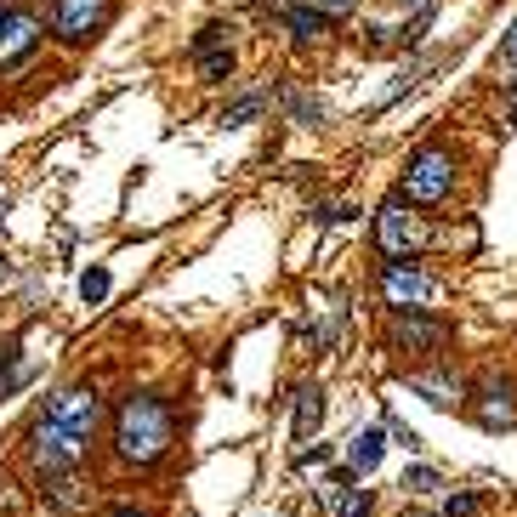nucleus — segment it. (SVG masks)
Segmentation results:
<instances>
[{
    "mask_svg": "<svg viewBox=\"0 0 517 517\" xmlns=\"http://www.w3.org/2000/svg\"><path fill=\"white\" fill-rule=\"evenodd\" d=\"M103 517H148V512H137V506H131V500H114V506H108Z\"/></svg>",
    "mask_w": 517,
    "mask_h": 517,
    "instance_id": "nucleus-27",
    "label": "nucleus"
},
{
    "mask_svg": "<svg viewBox=\"0 0 517 517\" xmlns=\"http://www.w3.org/2000/svg\"><path fill=\"white\" fill-rule=\"evenodd\" d=\"M199 69H205V80H228V74H233V52H205V57H199Z\"/></svg>",
    "mask_w": 517,
    "mask_h": 517,
    "instance_id": "nucleus-21",
    "label": "nucleus"
},
{
    "mask_svg": "<svg viewBox=\"0 0 517 517\" xmlns=\"http://www.w3.org/2000/svg\"><path fill=\"white\" fill-rule=\"evenodd\" d=\"M57 427H69L74 438H86V444H97V427H103V393L91 387V381H74V387H63V393L46 398V410Z\"/></svg>",
    "mask_w": 517,
    "mask_h": 517,
    "instance_id": "nucleus-5",
    "label": "nucleus"
},
{
    "mask_svg": "<svg viewBox=\"0 0 517 517\" xmlns=\"http://www.w3.org/2000/svg\"><path fill=\"white\" fill-rule=\"evenodd\" d=\"M103 296H108V268H86V273H80V302L97 307Z\"/></svg>",
    "mask_w": 517,
    "mask_h": 517,
    "instance_id": "nucleus-18",
    "label": "nucleus"
},
{
    "mask_svg": "<svg viewBox=\"0 0 517 517\" xmlns=\"http://www.w3.org/2000/svg\"><path fill=\"white\" fill-rule=\"evenodd\" d=\"M381 455H387V427H358L353 438H347V466H353L358 478H364V472H375V466H381Z\"/></svg>",
    "mask_w": 517,
    "mask_h": 517,
    "instance_id": "nucleus-11",
    "label": "nucleus"
},
{
    "mask_svg": "<svg viewBox=\"0 0 517 517\" xmlns=\"http://www.w3.org/2000/svg\"><path fill=\"white\" fill-rule=\"evenodd\" d=\"M478 421H483L489 432H495V427H517V393L506 387V375H500V381H483V387H478Z\"/></svg>",
    "mask_w": 517,
    "mask_h": 517,
    "instance_id": "nucleus-10",
    "label": "nucleus"
},
{
    "mask_svg": "<svg viewBox=\"0 0 517 517\" xmlns=\"http://www.w3.org/2000/svg\"><path fill=\"white\" fill-rule=\"evenodd\" d=\"M449 319H432V313H393V330H387V341H393L398 353H415V358H432L449 347Z\"/></svg>",
    "mask_w": 517,
    "mask_h": 517,
    "instance_id": "nucleus-8",
    "label": "nucleus"
},
{
    "mask_svg": "<svg viewBox=\"0 0 517 517\" xmlns=\"http://www.w3.org/2000/svg\"><path fill=\"white\" fill-rule=\"evenodd\" d=\"M108 12H114V0H52L46 29H52L63 46H86V40L108 23Z\"/></svg>",
    "mask_w": 517,
    "mask_h": 517,
    "instance_id": "nucleus-7",
    "label": "nucleus"
},
{
    "mask_svg": "<svg viewBox=\"0 0 517 517\" xmlns=\"http://www.w3.org/2000/svg\"><path fill=\"white\" fill-rule=\"evenodd\" d=\"M512 108H517V86H512Z\"/></svg>",
    "mask_w": 517,
    "mask_h": 517,
    "instance_id": "nucleus-30",
    "label": "nucleus"
},
{
    "mask_svg": "<svg viewBox=\"0 0 517 517\" xmlns=\"http://www.w3.org/2000/svg\"><path fill=\"white\" fill-rule=\"evenodd\" d=\"M410 387H415L421 398H427L432 410H449V404L461 398V387H455V381H449L444 370H438V375H410Z\"/></svg>",
    "mask_w": 517,
    "mask_h": 517,
    "instance_id": "nucleus-14",
    "label": "nucleus"
},
{
    "mask_svg": "<svg viewBox=\"0 0 517 517\" xmlns=\"http://www.w3.org/2000/svg\"><path fill=\"white\" fill-rule=\"evenodd\" d=\"M404 6H432V0H404Z\"/></svg>",
    "mask_w": 517,
    "mask_h": 517,
    "instance_id": "nucleus-29",
    "label": "nucleus"
},
{
    "mask_svg": "<svg viewBox=\"0 0 517 517\" xmlns=\"http://www.w3.org/2000/svg\"><path fill=\"white\" fill-rule=\"evenodd\" d=\"M500 63H512V69H517V23H512V35L500 40Z\"/></svg>",
    "mask_w": 517,
    "mask_h": 517,
    "instance_id": "nucleus-26",
    "label": "nucleus"
},
{
    "mask_svg": "<svg viewBox=\"0 0 517 517\" xmlns=\"http://www.w3.org/2000/svg\"><path fill=\"white\" fill-rule=\"evenodd\" d=\"M330 512H336V517H370L375 495H370V489H353V483H347V489H330Z\"/></svg>",
    "mask_w": 517,
    "mask_h": 517,
    "instance_id": "nucleus-15",
    "label": "nucleus"
},
{
    "mask_svg": "<svg viewBox=\"0 0 517 517\" xmlns=\"http://www.w3.org/2000/svg\"><path fill=\"white\" fill-rule=\"evenodd\" d=\"M319 461H330V444H319V449H302V455H296V466H319Z\"/></svg>",
    "mask_w": 517,
    "mask_h": 517,
    "instance_id": "nucleus-25",
    "label": "nucleus"
},
{
    "mask_svg": "<svg viewBox=\"0 0 517 517\" xmlns=\"http://www.w3.org/2000/svg\"><path fill=\"white\" fill-rule=\"evenodd\" d=\"M108 444H114V461L120 466H160L177 444V410H171V398L160 393H125L114 404V427H108Z\"/></svg>",
    "mask_w": 517,
    "mask_h": 517,
    "instance_id": "nucleus-1",
    "label": "nucleus"
},
{
    "mask_svg": "<svg viewBox=\"0 0 517 517\" xmlns=\"http://www.w3.org/2000/svg\"><path fill=\"white\" fill-rule=\"evenodd\" d=\"M262 108H268V97H256V91H250V97H239V103L228 108V125H250Z\"/></svg>",
    "mask_w": 517,
    "mask_h": 517,
    "instance_id": "nucleus-20",
    "label": "nucleus"
},
{
    "mask_svg": "<svg viewBox=\"0 0 517 517\" xmlns=\"http://www.w3.org/2000/svg\"><path fill=\"white\" fill-rule=\"evenodd\" d=\"M279 18H285V29L296 40H319L324 29H330V18H324L313 0H290V6H279Z\"/></svg>",
    "mask_w": 517,
    "mask_h": 517,
    "instance_id": "nucleus-13",
    "label": "nucleus"
},
{
    "mask_svg": "<svg viewBox=\"0 0 517 517\" xmlns=\"http://www.w3.org/2000/svg\"><path fill=\"white\" fill-rule=\"evenodd\" d=\"M404 489H410V495H438L444 478H438L432 466H410V472H404Z\"/></svg>",
    "mask_w": 517,
    "mask_h": 517,
    "instance_id": "nucleus-17",
    "label": "nucleus"
},
{
    "mask_svg": "<svg viewBox=\"0 0 517 517\" xmlns=\"http://www.w3.org/2000/svg\"><path fill=\"white\" fill-rule=\"evenodd\" d=\"M375 245L387 262H410L415 250L427 245V228H421V216L410 211V199L393 194L381 211H375Z\"/></svg>",
    "mask_w": 517,
    "mask_h": 517,
    "instance_id": "nucleus-4",
    "label": "nucleus"
},
{
    "mask_svg": "<svg viewBox=\"0 0 517 517\" xmlns=\"http://www.w3.org/2000/svg\"><path fill=\"white\" fill-rule=\"evenodd\" d=\"M381 302L393 313H421L432 302V273L421 262H381Z\"/></svg>",
    "mask_w": 517,
    "mask_h": 517,
    "instance_id": "nucleus-6",
    "label": "nucleus"
},
{
    "mask_svg": "<svg viewBox=\"0 0 517 517\" xmlns=\"http://www.w3.org/2000/svg\"><path fill=\"white\" fill-rule=\"evenodd\" d=\"M313 6H319L324 18H341V12H353L358 0H313Z\"/></svg>",
    "mask_w": 517,
    "mask_h": 517,
    "instance_id": "nucleus-24",
    "label": "nucleus"
},
{
    "mask_svg": "<svg viewBox=\"0 0 517 517\" xmlns=\"http://www.w3.org/2000/svg\"><path fill=\"white\" fill-rule=\"evenodd\" d=\"M290 114L302 125H313V120H324V103H313V97H290Z\"/></svg>",
    "mask_w": 517,
    "mask_h": 517,
    "instance_id": "nucleus-22",
    "label": "nucleus"
},
{
    "mask_svg": "<svg viewBox=\"0 0 517 517\" xmlns=\"http://www.w3.org/2000/svg\"><path fill=\"white\" fill-rule=\"evenodd\" d=\"M40 495L52 500L57 512H80V483H74V472H69V478H46V483H40Z\"/></svg>",
    "mask_w": 517,
    "mask_h": 517,
    "instance_id": "nucleus-16",
    "label": "nucleus"
},
{
    "mask_svg": "<svg viewBox=\"0 0 517 517\" xmlns=\"http://www.w3.org/2000/svg\"><path fill=\"white\" fill-rule=\"evenodd\" d=\"M387 438H398L404 449H421V438H415V432L404 427V421H387Z\"/></svg>",
    "mask_w": 517,
    "mask_h": 517,
    "instance_id": "nucleus-23",
    "label": "nucleus"
},
{
    "mask_svg": "<svg viewBox=\"0 0 517 517\" xmlns=\"http://www.w3.org/2000/svg\"><path fill=\"white\" fill-rule=\"evenodd\" d=\"M319 421H324V387H296V421H290V432H296V444H307L313 432H319Z\"/></svg>",
    "mask_w": 517,
    "mask_h": 517,
    "instance_id": "nucleus-12",
    "label": "nucleus"
},
{
    "mask_svg": "<svg viewBox=\"0 0 517 517\" xmlns=\"http://www.w3.org/2000/svg\"><path fill=\"white\" fill-rule=\"evenodd\" d=\"M35 46H40V18L23 12V6H6V12H0V74L18 69Z\"/></svg>",
    "mask_w": 517,
    "mask_h": 517,
    "instance_id": "nucleus-9",
    "label": "nucleus"
},
{
    "mask_svg": "<svg viewBox=\"0 0 517 517\" xmlns=\"http://www.w3.org/2000/svg\"><path fill=\"white\" fill-rule=\"evenodd\" d=\"M86 455H91L86 438H74L69 427H57L52 415H35V421H29V432H23V461L35 466L40 483H46V478H69Z\"/></svg>",
    "mask_w": 517,
    "mask_h": 517,
    "instance_id": "nucleus-2",
    "label": "nucleus"
},
{
    "mask_svg": "<svg viewBox=\"0 0 517 517\" xmlns=\"http://www.w3.org/2000/svg\"><path fill=\"white\" fill-rule=\"evenodd\" d=\"M404 517H444V512H404Z\"/></svg>",
    "mask_w": 517,
    "mask_h": 517,
    "instance_id": "nucleus-28",
    "label": "nucleus"
},
{
    "mask_svg": "<svg viewBox=\"0 0 517 517\" xmlns=\"http://www.w3.org/2000/svg\"><path fill=\"white\" fill-rule=\"evenodd\" d=\"M398 194L410 199V205H444L455 194V154L444 143H427L415 148L410 160H404V182H398Z\"/></svg>",
    "mask_w": 517,
    "mask_h": 517,
    "instance_id": "nucleus-3",
    "label": "nucleus"
},
{
    "mask_svg": "<svg viewBox=\"0 0 517 517\" xmlns=\"http://www.w3.org/2000/svg\"><path fill=\"white\" fill-rule=\"evenodd\" d=\"M483 500L472 495V489H455V495H444V517H478Z\"/></svg>",
    "mask_w": 517,
    "mask_h": 517,
    "instance_id": "nucleus-19",
    "label": "nucleus"
}]
</instances>
